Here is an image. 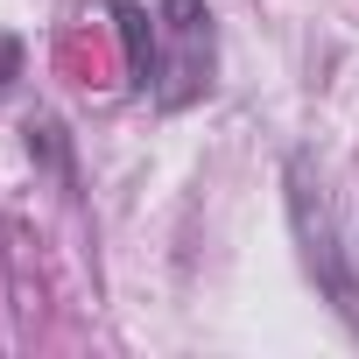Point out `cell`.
Listing matches in <instances>:
<instances>
[{"instance_id": "obj_1", "label": "cell", "mask_w": 359, "mask_h": 359, "mask_svg": "<svg viewBox=\"0 0 359 359\" xmlns=\"http://www.w3.org/2000/svg\"><path fill=\"white\" fill-rule=\"evenodd\" d=\"M212 71H219L212 8H205V0H155V36H148L141 92L162 113H184V106H198L212 92Z\"/></svg>"}, {"instance_id": "obj_4", "label": "cell", "mask_w": 359, "mask_h": 359, "mask_svg": "<svg viewBox=\"0 0 359 359\" xmlns=\"http://www.w3.org/2000/svg\"><path fill=\"white\" fill-rule=\"evenodd\" d=\"M15 71H22V43H15V36H0V92H8Z\"/></svg>"}, {"instance_id": "obj_3", "label": "cell", "mask_w": 359, "mask_h": 359, "mask_svg": "<svg viewBox=\"0 0 359 359\" xmlns=\"http://www.w3.org/2000/svg\"><path fill=\"white\" fill-rule=\"evenodd\" d=\"M29 148H36L57 176H71V148H64V127H57V120H36V127H29Z\"/></svg>"}, {"instance_id": "obj_2", "label": "cell", "mask_w": 359, "mask_h": 359, "mask_svg": "<svg viewBox=\"0 0 359 359\" xmlns=\"http://www.w3.org/2000/svg\"><path fill=\"white\" fill-rule=\"evenodd\" d=\"M282 184H289V233H296V247H303V268H310L317 296L338 310L345 331H359V268H352V254L338 247L331 205H324V191H317V169H310L303 148L282 162Z\"/></svg>"}]
</instances>
